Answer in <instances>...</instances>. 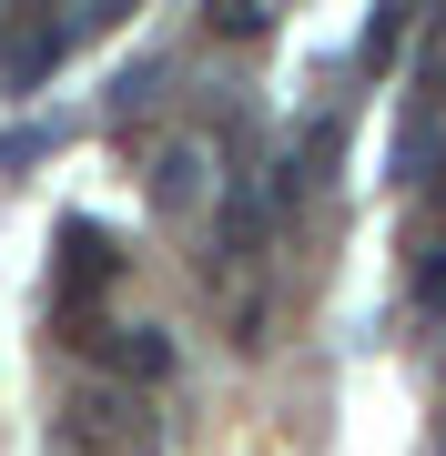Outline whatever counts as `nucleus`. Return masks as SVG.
<instances>
[{"label": "nucleus", "instance_id": "39448f33", "mask_svg": "<svg viewBox=\"0 0 446 456\" xmlns=\"http://www.w3.org/2000/svg\"><path fill=\"white\" fill-rule=\"evenodd\" d=\"M416 11H426V0H376V20H365V41H355V71H365V82H385V71H396Z\"/></svg>", "mask_w": 446, "mask_h": 456}, {"label": "nucleus", "instance_id": "0eeeda50", "mask_svg": "<svg viewBox=\"0 0 446 456\" xmlns=\"http://www.w3.org/2000/svg\"><path fill=\"white\" fill-rule=\"evenodd\" d=\"M163 71H173L163 51H142V61H122V71H112V112H142V102L163 92Z\"/></svg>", "mask_w": 446, "mask_h": 456}, {"label": "nucleus", "instance_id": "9d476101", "mask_svg": "<svg viewBox=\"0 0 446 456\" xmlns=\"http://www.w3.org/2000/svg\"><path fill=\"white\" fill-rule=\"evenodd\" d=\"M122 11H133V0H82V11H71V20H61V41H71V51H82V41H101V31H112V20H122Z\"/></svg>", "mask_w": 446, "mask_h": 456}, {"label": "nucleus", "instance_id": "f257e3e1", "mask_svg": "<svg viewBox=\"0 0 446 456\" xmlns=\"http://www.w3.org/2000/svg\"><path fill=\"white\" fill-rule=\"evenodd\" d=\"M51 456H163V426L142 395H71L51 416Z\"/></svg>", "mask_w": 446, "mask_h": 456}, {"label": "nucleus", "instance_id": "6e6552de", "mask_svg": "<svg viewBox=\"0 0 446 456\" xmlns=\"http://www.w3.org/2000/svg\"><path fill=\"white\" fill-rule=\"evenodd\" d=\"M416 314H446V233H426V244H416Z\"/></svg>", "mask_w": 446, "mask_h": 456}, {"label": "nucleus", "instance_id": "f03ea898", "mask_svg": "<svg viewBox=\"0 0 446 456\" xmlns=\"http://www.w3.org/2000/svg\"><path fill=\"white\" fill-rule=\"evenodd\" d=\"M112 274H122V254H112V233H101V224H82V213H71V224H61V264H51V305H61V314H92L101 294H112Z\"/></svg>", "mask_w": 446, "mask_h": 456}, {"label": "nucleus", "instance_id": "1a4fd4ad", "mask_svg": "<svg viewBox=\"0 0 446 456\" xmlns=\"http://www.w3.org/2000/svg\"><path fill=\"white\" fill-rule=\"evenodd\" d=\"M203 20L223 41H264V0H203Z\"/></svg>", "mask_w": 446, "mask_h": 456}, {"label": "nucleus", "instance_id": "7ed1b4c3", "mask_svg": "<svg viewBox=\"0 0 446 456\" xmlns=\"http://www.w3.org/2000/svg\"><path fill=\"white\" fill-rule=\"evenodd\" d=\"M61 325H71L82 355H101L112 375H133V386H163V375H173V345L152 335V325H101V305L92 314H61Z\"/></svg>", "mask_w": 446, "mask_h": 456}, {"label": "nucleus", "instance_id": "423d86ee", "mask_svg": "<svg viewBox=\"0 0 446 456\" xmlns=\"http://www.w3.org/2000/svg\"><path fill=\"white\" fill-rule=\"evenodd\" d=\"M203 183H214V173H203V152H193V142H173L163 163H152V213H193V203H203Z\"/></svg>", "mask_w": 446, "mask_h": 456}, {"label": "nucleus", "instance_id": "20e7f679", "mask_svg": "<svg viewBox=\"0 0 446 456\" xmlns=\"http://www.w3.org/2000/svg\"><path fill=\"white\" fill-rule=\"evenodd\" d=\"M335 152H345V112H325V122H304V142L284 152V173H274V213H295V203H314L325 193V173H335Z\"/></svg>", "mask_w": 446, "mask_h": 456}]
</instances>
